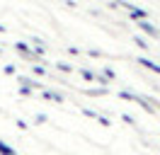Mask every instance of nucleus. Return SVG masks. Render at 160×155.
I'll use <instances>...</instances> for the list:
<instances>
[{"label": "nucleus", "instance_id": "obj_4", "mask_svg": "<svg viewBox=\"0 0 160 155\" xmlns=\"http://www.w3.org/2000/svg\"><path fill=\"white\" fill-rule=\"evenodd\" d=\"M133 41H136V46H141V48H148V41L143 37H133Z\"/></svg>", "mask_w": 160, "mask_h": 155}, {"label": "nucleus", "instance_id": "obj_1", "mask_svg": "<svg viewBox=\"0 0 160 155\" xmlns=\"http://www.w3.org/2000/svg\"><path fill=\"white\" fill-rule=\"evenodd\" d=\"M138 27L143 29V32H148L150 37H158V34H160L158 29H155V27H153V24H150V22H138Z\"/></svg>", "mask_w": 160, "mask_h": 155}, {"label": "nucleus", "instance_id": "obj_3", "mask_svg": "<svg viewBox=\"0 0 160 155\" xmlns=\"http://www.w3.org/2000/svg\"><path fill=\"white\" fill-rule=\"evenodd\" d=\"M0 155H17V153L12 150L10 145H5V143H2V141H0Z\"/></svg>", "mask_w": 160, "mask_h": 155}, {"label": "nucleus", "instance_id": "obj_5", "mask_svg": "<svg viewBox=\"0 0 160 155\" xmlns=\"http://www.w3.org/2000/svg\"><path fill=\"white\" fill-rule=\"evenodd\" d=\"M46 97H51L53 102H63V97H61V95H56V92H46Z\"/></svg>", "mask_w": 160, "mask_h": 155}, {"label": "nucleus", "instance_id": "obj_2", "mask_svg": "<svg viewBox=\"0 0 160 155\" xmlns=\"http://www.w3.org/2000/svg\"><path fill=\"white\" fill-rule=\"evenodd\" d=\"M141 66H146V68H150V70H155V73H160V66H155V63H150L148 58H141Z\"/></svg>", "mask_w": 160, "mask_h": 155}]
</instances>
